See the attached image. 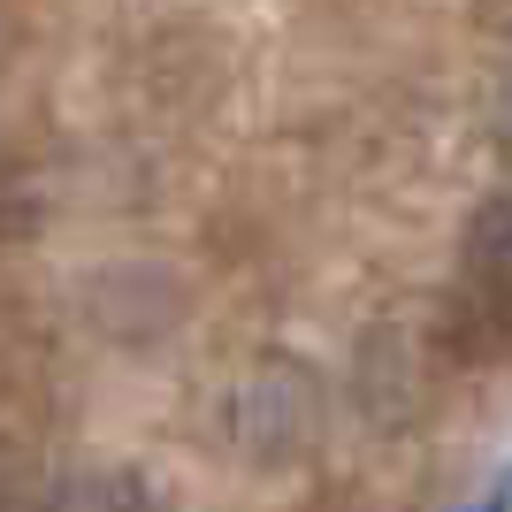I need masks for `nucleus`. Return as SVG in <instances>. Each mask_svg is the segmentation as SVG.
I'll return each instance as SVG.
<instances>
[{
    "label": "nucleus",
    "instance_id": "1",
    "mask_svg": "<svg viewBox=\"0 0 512 512\" xmlns=\"http://www.w3.org/2000/svg\"><path fill=\"white\" fill-rule=\"evenodd\" d=\"M444 352L451 360L512 352V192L482 199L467 245H459V283H451V306H444Z\"/></svg>",
    "mask_w": 512,
    "mask_h": 512
},
{
    "label": "nucleus",
    "instance_id": "2",
    "mask_svg": "<svg viewBox=\"0 0 512 512\" xmlns=\"http://www.w3.org/2000/svg\"><path fill=\"white\" fill-rule=\"evenodd\" d=\"M314 421H321V398L299 367H260L253 383L230 398V444L260 467H283L314 444Z\"/></svg>",
    "mask_w": 512,
    "mask_h": 512
},
{
    "label": "nucleus",
    "instance_id": "3",
    "mask_svg": "<svg viewBox=\"0 0 512 512\" xmlns=\"http://www.w3.org/2000/svg\"><path fill=\"white\" fill-rule=\"evenodd\" d=\"M46 512H169V505L138 474H85V482H62Z\"/></svg>",
    "mask_w": 512,
    "mask_h": 512
},
{
    "label": "nucleus",
    "instance_id": "4",
    "mask_svg": "<svg viewBox=\"0 0 512 512\" xmlns=\"http://www.w3.org/2000/svg\"><path fill=\"white\" fill-rule=\"evenodd\" d=\"M459 512H512V474H497L490 490L474 497V505H459Z\"/></svg>",
    "mask_w": 512,
    "mask_h": 512
},
{
    "label": "nucleus",
    "instance_id": "5",
    "mask_svg": "<svg viewBox=\"0 0 512 512\" xmlns=\"http://www.w3.org/2000/svg\"><path fill=\"white\" fill-rule=\"evenodd\" d=\"M505 138H512V100H505Z\"/></svg>",
    "mask_w": 512,
    "mask_h": 512
}]
</instances>
